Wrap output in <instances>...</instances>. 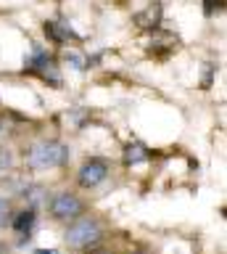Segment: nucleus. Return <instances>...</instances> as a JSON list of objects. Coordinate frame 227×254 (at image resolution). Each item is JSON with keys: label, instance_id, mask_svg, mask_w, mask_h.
Returning a JSON list of instances; mask_svg holds the SVG:
<instances>
[{"label": "nucleus", "instance_id": "nucleus-1", "mask_svg": "<svg viewBox=\"0 0 227 254\" xmlns=\"http://www.w3.org/2000/svg\"><path fill=\"white\" fill-rule=\"evenodd\" d=\"M72 156L66 143L61 140H37L35 146L27 148V162L35 170H53V167H64Z\"/></svg>", "mask_w": 227, "mask_h": 254}, {"label": "nucleus", "instance_id": "nucleus-2", "mask_svg": "<svg viewBox=\"0 0 227 254\" xmlns=\"http://www.w3.org/2000/svg\"><path fill=\"white\" fill-rule=\"evenodd\" d=\"M100 238H103V228L95 217H77L64 233L69 249H92Z\"/></svg>", "mask_w": 227, "mask_h": 254}, {"label": "nucleus", "instance_id": "nucleus-3", "mask_svg": "<svg viewBox=\"0 0 227 254\" xmlns=\"http://www.w3.org/2000/svg\"><path fill=\"white\" fill-rule=\"evenodd\" d=\"M48 209H50V217L53 220H61V222H69V220H77L82 217L85 212V201L72 190H58V193L50 196L48 201Z\"/></svg>", "mask_w": 227, "mask_h": 254}, {"label": "nucleus", "instance_id": "nucleus-4", "mask_svg": "<svg viewBox=\"0 0 227 254\" xmlns=\"http://www.w3.org/2000/svg\"><path fill=\"white\" fill-rule=\"evenodd\" d=\"M108 172H111V167H108L106 159L90 156V159H85L80 172H77V183H80L82 188H95V186H100V183L108 178Z\"/></svg>", "mask_w": 227, "mask_h": 254}, {"label": "nucleus", "instance_id": "nucleus-5", "mask_svg": "<svg viewBox=\"0 0 227 254\" xmlns=\"http://www.w3.org/2000/svg\"><path fill=\"white\" fill-rule=\"evenodd\" d=\"M29 71H37V74L50 85H61V71L56 66V61H53L45 51H35V56L29 59Z\"/></svg>", "mask_w": 227, "mask_h": 254}, {"label": "nucleus", "instance_id": "nucleus-6", "mask_svg": "<svg viewBox=\"0 0 227 254\" xmlns=\"http://www.w3.org/2000/svg\"><path fill=\"white\" fill-rule=\"evenodd\" d=\"M45 35H48L53 43H66V40H80L77 37V32L69 27V24H58V21H48L45 24Z\"/></svg>", "mask_w": 227, "mask_h": 254}, {"label": "nucleus", "instance_id": "nucleus-7", "mask_svg": "<svg viewBox=\"0 0 227 254\" xmlns=\"http://www.w3.org/2000/svg\"><path fill=\"white\" fill-rule=\"evenodd\" d=\"M35 220H37V212L35 209H21V212H16L11 217V225H13V230L16 233H21V236H29V230L35 228Z\"/></svg>", "mask_w": 227, "mask_h": 254}, {"label": "nucleus", "instance_id": "nucleus-8", "mask_svg": "<svg viewBox=\"0 0 227 254\" xmlns=\"http://www.w3.org/2000/svg\"><path fill=\"white\" fill-rule=\"evenodd\" d=\"M145 159H148V148L143 143H130V146L124 148V164L127 167H135L140 162H145Z\"/></svg>", "mask_w": 227, "mask_h": 254}, {"label": "nucleus", "instance_id": "nucleus-9", "mask_svg": "<svg viewBox=\"0 0 227 254\" xmlns=\"http://www.w3.org/2000/svg\"><path fill=\"white\" fill-rule=\"evenodd\" d=\"M21 196L27 198V204H29V209H37V206H40L43 201H48V196H45V188L43 186H27L24 190H21Z\"/></svg>", "mask_w": 227, "mask_h": 254}, {"label": "nucleus", "instance_id": "nucleus-10", "mask_svg": "<svg viewBox=\"0 0 227 254\" xmlns=\"http://www.w3.org/2000/svg\"><path fill=\"white\" fill-rule=\"evenodd\" d=\"M159 16H161V5H151L145 13H140V16H137V21L143 24V27H145V21H151L148 27H156V21H159Z\"/></svg>", "mask_w": 227, "mask_h": 254}, {"label": "nucleus", "instance_id": "nucleus-11", "mask_svg": "<svg viewBox=\"0 0 227 254\" xmlns=\"http://www.w3.org/2000/svg\"><path fill=\"white\" fill-rule=\"evenodd\" d=\"M64 64H66V66H72V69H77V71L88 69V66H85V59H82L80 53H74V51H66L64 53Z\"/></svg>", "mask_w": 227, "mask_h": 254}, {"label": "nucleus", "instance_id": "nucleus-12", "mask_svg": "<svg viewBox=\"0 0 227 254\" xmlns=\"http://www.w3.org/2000/svg\"><path fill=\"white\" fill-rule=\"evenodd\" d=\"M11 217H13L11 201H8L5 196H0V228H3V225H8V222H11Z\"/></svg>", "mask_w": 227, "mask_h": 254}, {"label": "nucleus", "instance_id": "nucleus-13", "mask_svg": "<svg viewBox=\"0 0 227 254\" xmlns=\"http://www.w3.org/2000/svg\"><path fill=\"white\" fill-rule=\"evenodd\" d=\"M11 167H13V151L0 146V172H8Z\"/></svg>", "mask_w": 227, "mask_h": 254}, {"label": "nucleus", "instance_id": "nucleus-14", "mask_svg": "<svg viewBox=\"0 0 227 254\" xmlns=\"http://www.w3.org/2000/svg\"><path fill=\"white\" fill-rule=\"evenodd\" d=\"M32 254H58V249H35Z\"/></svg>", "mask_w": 227, "mask_h": 254}, {"label": "nucleus", "instance_id": "nucleus-15", "mask_svg": "<svg viewBox=\"0 0 227 254\" xmlns=\"http://www.w3.org/2000/svg\"><path fill=\"white\" fill-rule=\"evenodd\" d=\"M98 254H108V252H98Z\"/></svg>", "mask_w": 227, "mask_h": 254}, {"label": "nucleus", "instance_id": "nucleus-16", "mask_svg": "<svg viewBox=\"0 0 227 254\" xmlns=\"http://www.w3.org/2000/svg\"><path fill=\"white\" fill-rule=\"evenodd\" d=\"M0 130H3V122H0Z\"/></svg>", "mask_w": 227, "mask_h": 254}]
</instances>
